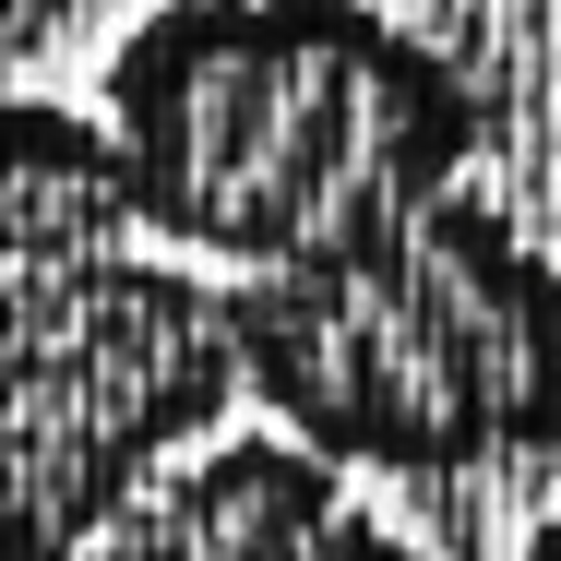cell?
Instances as JSON below:
<instances>
[{"mask_svg":"<svg viewBox=\"0 0 561 561\" xmlns=\"http://www.w3.org/2000/svg\"><path fill=\"white\" fill-rule=\"evenodd\" d=\"M216 299L239 394L335 478H466L502 454H561V263L466 192L346 263L227 275Z\"/></svg>","mask_w":561,"mask_h":561,"instance_id":"obj_2","label":"cell"},{"mask_svg":"<svg viewBox=\"0 0 561 561\" xmlns=\"http://www.w3.org/2000/svg\"><path fill=\"white\" fill-rule=\"evenodd\" d=\"M119 239H131V204H119V156L96 131V108L0 96V275L84 263Z\"/></svg>","mask_w":561,"mask_h":561,"instance_id":"obj_5","label":"cell"},{"mask_svg":"<svg viewBox=\"0 0 561 561\" xmlns=\"http://www.w3.org/2000/svg\"><path fill=\"white\" fill-rule=\"evenodd\" d=\"M227 394L216 275L144 251L0 275V561H84L168 454L227 431Z\"/></svg>","mask_w":561,"mask_h":561,"instance_id":"obj_3","label":"cell"},{"mask_svg":"<svg viewBox=\"0 0 561 561\" xmlns=\"http://www.w3.org/2000/svg\"><path fill=\"white\" fill-rule=\"evenodd\" d=\"M84 561H419V550L346 502L335 466L287 454L275 431H227L216 454L168 466Z\"/></svg>","mask_w":561,"mask_h":561,"instance_id":"obj_4","label":"cell"},{"mask_svg":"<svg viewBox=\"0 0 561 561\" xmlns=\"http://www.w3.org/2000/svg\"><path fill=\"white\" fill-rule=\"evenodd\" d=\"M119 204L239 275L346 263L454 204L478 96L370 0H156L108 48Z\"/></svg>","mask_w":561,"mask_h":561,"instance_id":"obj_1","label":"cell"},{"mask_svg":"<svg viewBox=\"0 0 561 561\" xmlns=\"http://www.w3.org/2000/svg\"><path fill=\"white\" fill-rule=\"evenodd\" d=\"M526 561H561V514H550V526H538V538H526Z\"/></svg>","mask_w":561,"mask_h":561,"instance_id":"obj_6","label":"cell"}]
</instances>
